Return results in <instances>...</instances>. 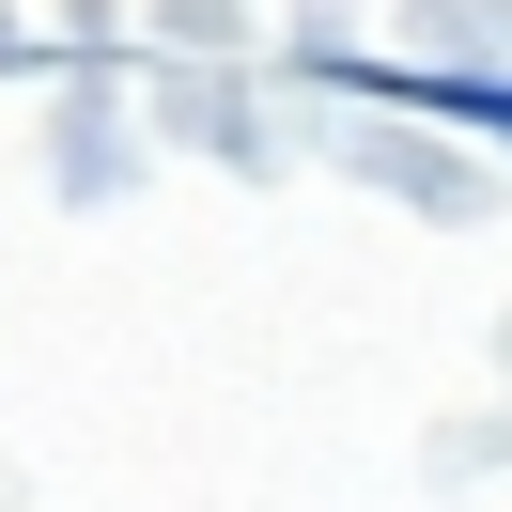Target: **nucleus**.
<instances>
[{
	"label": "nucleus",
	"instance_id": "nucleus-1",
	"mask_svg": "<svg viewBox=\"0 0 512 512\" xmlns=\"http://www.w3.org/2000/svg\"><path fill=\"white\" fill-rule=\"evenodd\" d=\"M373 94H419V109H450V125L512 140V78H373Z\"/></svg>",
	"mask_w": 512,
	"mask_h": 512
}]
</instances>
